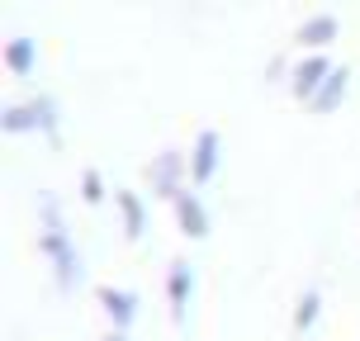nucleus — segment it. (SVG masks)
Returning a JSON list of instances; mask_svg holds the SVG:
<instances>
[{"instance_id":"nucleus-8","label":"nucleus","mask_w":360,"mask_h":341,"mask_svg":"<svg viewBox=\"0 0 360 341\" xmlns=\"http://www.w3.org/2000/svg\"><path fill=\"white\" fill-rule=\"evenodd\" d=\"M171 204H176V228H180V237H190V242L209 237V209L199 204V195H195V190L176 195Z\"/></svg>"},{"instance_id":"nucleus-2","label":"nucleus","mask_w":360,"mask_h":341,"mask_svg":"<svg viewBox=\"0 0 360 341\" xmlns=\"http://www.w3.org/2000/svg\"><path fill=\"white\" fill-rule=\"evenodd\" d=\"M0 128L10 138H19V133H53L57 128V100L53 95H34L24 105H10L0 114Z\"/></svg>"},{"instance_id":"nucleus-9","label":"nucleus","mask_w":360,"mask_h":341,"mask_svg":"<svg viewBox=\"0 0 360 341\" xmlns=\"http://www.w3.org/2000/svg\"><path fill=\"white\" fill-rule=\"evenodd\" d=\"M337 34H342L337 15H308L304 24L294 29V43H299L304 53H323L327 43H337Z\"/></svg>"},{"instance_id":"nucleus-13","label":"nucleus","mask_w":360,"mask_h":341,"mask_svg":"<svg viewBox=\"0 0 360 341\" xmlns=\"http://www.w3.org/2000/svg\"><path fill=\"white\" fill-rule=\"evenodd\" d=\"M318 318H323V294L318 289H304L299 304H294V332H308Z\"/></svg>"},{"instance_id":"nucleus-7","label":"nucleus","mask_w":360,"mask_h":341,"mask_svg":"<svg viewBox=\"0 0 360 341\" xmlns=\"http://www.w3.org/2000/svg\"><path fill=\"white\" fill-rule=\"evenodd\" d=\"M95 299H100V308H105V318L114 323V332H128V327L138 323V294H133V289L100 285V289H95Z\"/></svg>"},{"instance_id":"nucleus-10","label":"nucleus","mask_w":360,"mask_h":341,"mask_svg":"<svg viewBox=\"0 0 360 341\" xmlns=\"http://www.w3.org/2000/svg\"><path fill=\"white\" fill-rule=\"evenodd\" d=\"M114 204H119V228H124L128 242H143L147 233V204L143 195H133V190H114Z\"/></svg>"},{"instance_id":"nucleus-1","label":"nucleus","mask_w":360,"mask_h":341,"mask_svg":"<svg viewBox=\"0 0 360 341\" xmlns=\"http://www.w3.org/2000/svg\"><path fill=\"white\" fill-rule=\"evenodd\" d=\"M38 247H43V261L53 266L57 285L62 289H76L81 285V252H76L72 233H67V223H62V209H57V199H43V233H38Z\"/></svg>"},{"instance_id":"nucleus-4","label":"nucleus","mask_w":360,"mask_h":341,"mask_svg":"<svg viewBox=\"0 0 360 341\" xmlns=\"http://www.w3.org/2000/svg\"><path fill=\"white\" fill-rule=\"evenodd\" d=\"M327 76H332V62H327V53H308L304 62H294V72H289V90H294V100L313 105V95L323 90Z\"/></svg>"},{"instance_id":"nucleus-12","label":"nucleus","mask_w":360,"mask_h":341,"mask_svg":"<svg viewBox=\"0 0 360 341\" xmlns=\"http://www.w3.org/2000/svg\"><path fill=\"white\" fill-rule=\"evenodd\" d=\"M5 67H10V76H29L38 67V48L34 38H10L5 43Z\"/></svg>"},{"instance_id":"nucleus-14","label":"nucleus","mask_w":360,"mask_h":341,"mask_svg":"<svg viewBox=\"0 0 360 341\" xmlns=\"http://www.w3.org/2000/svg\"><path fill=\"white\" fill-rule=\"evenodd\" d=\"M105 176H100V171H81V199H86V204H105Z\"/></svg>"},{"instance_id":"nucleus-11","label":"nucleus","mask_w":360,"mask_h":341,"mask_svg":"<svg viewBox=\"0 0 360 341\" xmlns=\"http://www.w3.org/2000/svg\"><path fill=\"white\" fill-rule=\"evenodd\" d=\"M346 90H351V72L346 67H332V76L323 81V90L313 95V114H332V109H342V100H346Z\"/></svg>"},{"instance_id":"nucleus-15","label":"nucleus","mask_w":360,"mask_h":341,"mask_svg":"<svg viewBox=\"0 0 360 341\" xmlns=\"http://www.w3.org/2000/svg\"><path fill=\"white\" fill-rule=\"evenodd\" d=\"M285 72H294V67H285L280 57H270V67H266V76H270V81H275V76H285Z\"/></svg>"},{"instance_id":"nucleus-3","label":"nucleus","mask_w":360,"mask_h":341,"mask_svg":"<svg viewBox=\"0 0 360 341\" xmlns=\"http://www.w3.org/2000/svg\"><path fill=\"white\" fill-rule=\"evenodd\" d=\"M147 180L162 199L185 195V180H190V157L185 152H157V162L147 166Z\"/></svg>"},{"instance_id":"nucleus-6","label":"nucleus","mask_w":360,"mask_h":341,"mask_svg":"<svg viewBox=\"0 0 360 341\" xmlns=\"http://www.w3.org/2000/svg\"><path fill=\"white\" fill-rule=\"evenodd\" d=\"M218 162H223V138H218L214 128H204L190 147V180L195 185H209L218 176Z\"/></svg>"},{"instance_id":"nucleus-16","label":"nucleus","mask_w":360,"mask_h":341,"mask_svg":"<svg viewBox=\"0 0 360 341\" xmlns=\"http://www.w3.org/2000/svg\"><path fill=\"white\" fill-rule=\"evenodd\" d=\"M105 341H128V332H109V337Z\"/></svg>"},{"instance_id":"nucleus-5","label":"nucleus","mask_w":360,"mask_h":341,"mask_svg":"<svg viewBox=\"0 0 360 341\" xmlns=\"http://www.w3.org/2000/svg\"><path fill=\"white\" fill-rule=\"evenodd\" d=\"M166 299H171L176 327H185L190 304H195V266H190V261H171V270H166Z\"/></svg>"}]
</instances>
